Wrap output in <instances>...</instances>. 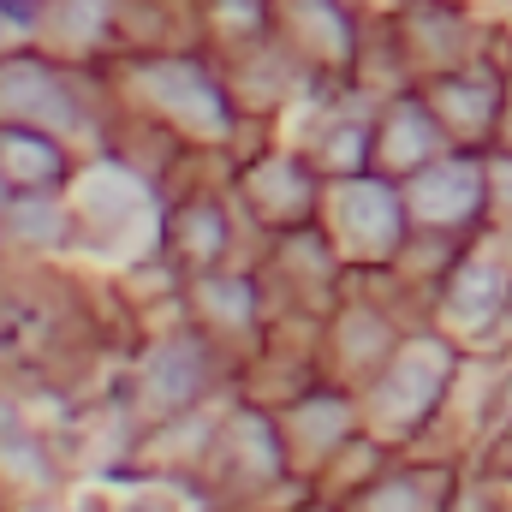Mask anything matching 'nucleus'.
<instances>
[{
  "label": "nucleus",
  "mask_w": 512,
  "mask_h": 512,
  "mask_svg": "<svg viewBox=\"0 0 512 512\" xmlns=\"http://www.w3.org/2000/svg\"><path fill=\"white\" fill-rule=\"evenodd\" d=\"M0 96H6V102H18V114L72 120V102L48 84V72H42V66H12V72H0Z\"/></svg>",
  "instance_id": "f257e3e1"
}]
</instances>
